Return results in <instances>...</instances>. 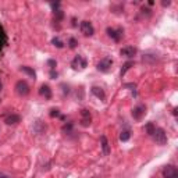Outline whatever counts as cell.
I'll return each instance as SVG.
<instances>
[{
	"instance_id": "6da1fadb",
	"label": "cell",
	"mask_w": 178,
	"mask_h": 178,
	"mask_svg": "<svg viewBox=\"0 0 178 178\" xmlns=\"http://www.w3.org/2000/svg\"><path fill=\"white\" fill-rule=\"evenodd\" d=\"M150 136H152V138L155 139V142H156V143H159V145H166V142H167L166 132H164L161 128L155 127V130H153V132L150 134Z\"/></svg>"
},
{
	"instance_id": "7a4b0ae2",
	"label": "cell",
	"mask_w": 178,
	"mask_h": 178,
	"mask_svg": "<svg viewBox=\"0 0 178 178\" xmlns=\"http://www.w3.org/2000/svg\"><path fill=\"white\" fill-rule=\"evenodd\" d=\"M111 66H113V60H111V58H110V57H105V58H102V60L98 63V70H99V71H102V73H107Z\"/></svg>"
},
{
	"instance_id": "3957f363",
	"label": "cell",
	"mask_w": 178,
	"mask_h": 178,
	"mask_svg": "<svg viewBox=\"0 0 178 178\" xmlns=\"http://www.w3.org/2000/svg\"><path fill=\"white\" fill-rule=\"evenodd\" d=\"M163 177L164 178H178V170L174 166H166L163 170Z\"/></svg>"
},
{
	"instance_id": "277c9868",
	"label": "cell",
	"mask_w": 178,
	"mask_h": 178,
	"mask_svg": "<svg viewBox=\"0 0 178 178\" xmlns=\"http://www.w3.org/2000/svg\"><path fill=\"white\" fill-rule=\"evenodd\" d=\"M81 31H82V33H84L85 36H92L95 32L93 27H92V24L89 21H82L81 22Z\"/></svg>"
},
{
	"instance_id": "5b68a950",
	"label": "cell",
	"mask_w": 178,
	"mask_h": 178,
	"mask_svg": "<svg viewBox=\"0 0 178 178\" xmlns=\"http://www.w3.org/2000/svg\"><path fill=\"white\" fill-rule=\"evenodd\" d=\"M15 89H17V93L21 95V96H25V95H28V92H29V88H28L25 81H18L17 85H15Z\"/></svg>"
},
{
	"instance_id": "8992f818",
	"label": "cell",
	"mask_w": 178,
	"mask_h": 178,
	"mask_svg": "<svg viewBox=\"0 0 178 178\" xmlns=\"http://www.w3.org/2000/svg\"><path fill=\"white\" fill-rule=\"evenodd\" d=\"M71 66H73L74 70H82V68L86 67V61H85L81 56H77V57L73 60V63H71Z\"/></svg>"
},
{
	"instance_id": "52a82bcc",
	"label": "cell",
	"mask_w": 178,
	"mask_h": 178,
	"mask_svg": "<svg viewBox=\"0 0 178 178\" xmlns=\"http://www.w3.org/2000/svg\"><path fill=\"white\" fill-rule=\"evenodd\" d=\"M145 106L143 105H139V106H136L134 109V111H132V116H134V118L135 120H141L142 118V116L145 114Z\"/></svg>"
},
{
	"instance_id": "ba28073f",
	"label": "cell",
	"mask_w": 178,
	"mask_h": 178,
	"mask_svg": "<svg viewBox=\"0 0 178 178\" xmlns=\"http://www.w3.org/2000/svg\"><path fill=\"white\" fill-rule=\"evenodd\" d=\"M107 33H109V36L113 38L116 42H118V40L121 39V36H123V31H121V29L116 31V29H113V28H107Z\"/></svg>"
},
{
	"instance_id": "9c48e42d",
	"label": "cell",
	"mask_w": 178,
	"mask_h": 178,
	"mask_svg": "<svg viewBox=\"0 0 178 178\" xmlns=\"http://www.w3.org/2000/svg\"><path fill=\"white\" fill-rule=\"evenodd\" d=\"M121 56H125V57H134L135 53H136V49H135L134 46H127L124 47V49H121Z\"/></svg>"
},
{
	"instance_id": "30bf717a",
	"label": "cell",
	"mask_w": 178,
	"mask_h": 178,
	"mask_svg": "<svg viewBox=\"0 0 178 178\" xmlns=\"http://www.w3.org/2000/svg\"><path fill=\"white\" fill-rule=\"evenodd\" d=\"M92 93H93L98 99H100V100H105L106 99V95H105V92H103V89L102 88H99V86L92 88Z\"/></svg>"
},
{
	"instance_id": "8fae6325",
	"label": "cell",
	"mask_w": 178,
	"mask_h": 178,
	"mask_svg": "<svg viewBox=\"0 0 178 178\" xmlns=\"http://www.w3.org/2000/svg\"><path fill=\"white\" fill-rule=\"evenodd\" d=\"M100 141H102V149H103V153H105L106 156H107V155L110 153V146H109V142H107V138H106L105 135H102Z\"/></svg>"
},
{
	"instance_id": "7c38bea8",
	"label": "cell",
	"mask_w": 178,
	"mask_h": 178,
	"mask_svg": "<svg viewBox=\"0 0 178 178\" xmlns=\"http://www.w3.org/2000/svg\"><path fill=\"white\" fill-rule=\"evenodd\" d=\"M40 95H42V96H45L46 99H50V98H52L50 88L47 86V85H43V86L40 88Z\"/></svg>"
},
{
	"instance_id": "4fadbf2b",
	"label": "cell",
	"mask_w": 178,
	"mask_h": 178,
	"mask_svg": "<svg viewBox=\"0 0 178 178\" xmlns=\"http://www.w3.org/2000/svg\"><path fill=\"white\" fill-rule=\"evenodd\" d=\"M20 121V116H17V114H11V116H8L7 118H6V123L8 124V125H11V124H17Z\"/></svg>"
},
{
	"instance_id": "5bb4252c",
	"label": "cell",
	"mask_w": 178,
	"mask_h": 178,
	"mask_svg": "<svg viewBox=\"0 0 178 178\" xmlns=\"http://www.w3.org/2000/svg\"><path fill=\"white\" fill-rule=\"evenodd\" d=\"M82 116H84V120H82V125H89L91 124V114L88 110H82Z\"/></svg>"
},
{
	"instance_id": "9a60e30c",
	"label": "cell",
	"mask_w": 178,
	"mask_h": 178,
	"mask_svg": "<svg viewBox=\"0 0 178 178\" xmlns=\"http://www.w3.org/2000/svg\"><path fill=\"white\" fill-rule=\"evenodd\" d=\"M120 139L123 142L128 141V139H130V132H128V131H123V132H121V135H120Z\"/></svg>"
},
{
	"instance_id": "2e32d148",
	"label": "cell",
	"mask_w": 178,
	"mask_h": 178,
	"mask_svg": "<svg viewBox=\"0 0 178 178\" xmlns=\"http://www.w3.org/2000/svg\"><path fill=\"white\" fill-rule=\"evenodd\" d=\"M21 71H24V73L29 74V75L32 77V78H35V71H33V70L28 68V67H22V68H21Z\"/></svg>"
},
{
	"instance_id": "e0dca14e",
	"label": "cell",
	"mask_w": 178,
	"mask_h": 178,
	"mask_svg": "<svg viewBox=\"0 0 178 178\" xmlns=\"http://www.w3.org/2000/svg\"><path fill=\"white\" fill-rule=\"evenodd\" d=\"M131 66H132V61H128L127 64H125V66H124V68L121 70V77H123L124 74L127 73V70H130V67H131Z\"/></svg>"
},
{
	"instance_id": "ac0fdd59",
	"label": "cell",
	"mask_w": 178,
	"mask_h": 178,
	"mask_svg": "<svg viewBox=\"0 0 178 178\" xmlns=\"http://www.w3.org/2000/svg\"><path fill=\"white\" fill-rule=\"evenodd\" d=\"M55 17L57 20H61L63 18V11L61 10H55Z\"/></svg>"
},
{
	"instance_id": "d6986e66",
	"label": "cell",
	"mask_w": 178,
	"mask_h": 178,
	"mask_svg": "<svg viewBox=\"0 0 178 178\" xmlns=\"http://www.w3.org/2000/svg\"><path fill=\"white\" fill-rule=\"evenodd\" d=\"M53 45H55V46H57V47H63V42L60 39H57V38H55V39H53Z\"/></svg>"
},
{
	"instance_id": "ffe728a7",
	"label": "cell",
	"mask_w": 178,
	"mask_h": 178,
	"mask_svg": "<svg viewBox=\"0 0 178 178\" xmlns=\"http://www.w3.org/2000/svg\"><path fill=\"white\" fill-rule=\"evenodd\" d=\"M47 64H49V66L52 67V70H53V68L56 67V61H55V60H49V61H47Z\"/></svg>"
},
{
	"instance_id": "44dd1931",
	"label": "cell",
	"mask_w": 178,
	"mask_h": 178,
	"mask_svg": "<svg viewBox=\"0 0 178 178\" xmlns=\"http://www.w3.org/2000/svg\"><path fill=\"white\" fill-rule=\"evenodd\" d=\"M70 46H71V47H75L77 46V40L74 39V38H73V39H70Z\"/></svg>"
},
{
	"instance_id": "7402d4cb",
	"label": "cell",
	"mask_w": 178,
	"mask_h": 178,
	"mask_svg": "<svg viewBox=\"0 0 178 178\" xmlns=\"http://www.w3.org/2000/svg\"><path fill=\"white\" fill-rule=\"evenodd\" d=\"M50 116H52V117H55V116H58V110H52Z\"/></svg>"
},
{
	"instance_id": "603a6c76",
	"label": "cell",
	"mask_w": 178,
	"mask_h": 178,
	"mask_svg": "<svg viewBox=\"0 0 178 178\" xmlns=\"http://www.w3.org/2000/svg\"><path fill=\"white\" fill-rule=\"evenodd\" d=\"M50 77H52V78H56V77H57V73H55V71H53V70H52V73H50Z\"/></svg>"
},
{
	"instance_id": "cb8c5ba5",
	"label": "cell",
	"mask_w": 178,
	"mask_h": 178,
	"mask_svg": "<svg viewBox=\"0 0 178 178\" xmlns=\"http://www.w3.org/2000/svg\"><path fill=\"white\" fill-rule=\"evenodd\" d=\"M0 178H10V177H7V175H3V174H2V175H0Z\"/></svg>"
},
{
	"instance_id": "d4e9b609",
	"label": "cell",
	"mask_w": 178,
	"mask_h": 178,
	"mask_svg": "<svg viewBox=\"0 0 178 178\" xmlns=\"http://www.w3.org/2000/svg\"><path fill=\"white\" fill-rule=\"evenodd\" d=\"M0 91H2V82H0Z\"/></svg>"
},
{
	"instance_id": "484cf974",
	"label": "cell",
	"mask_w": 178,
	"mask_h": 178,
	"mask_svg": "<svg viewBox=\"0 0 178 178\" xmlns=\"http://www.w3.org/2000/svg\"><path fill=\"white\" fill-rule=\"evenodd\" d=\"M0 175H2V174H0Z\"/></svg>"
}]
</instances>
